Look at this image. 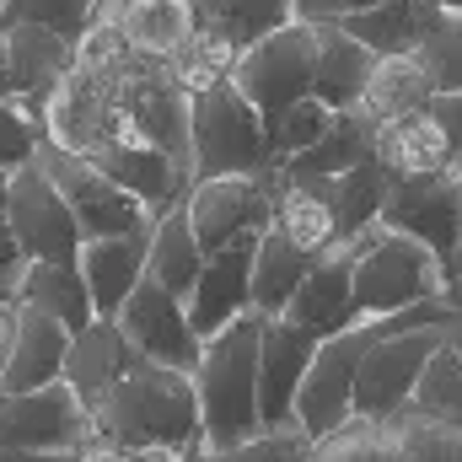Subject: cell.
Masks as SVG:
<instances>
[{
  "label": "cell",
  "mask_w": 462,
  "mask_h": 462,
  "mask_svg": "<svg viewBox=\"0 0 462 462\" xmlns=\"http://www.w3.org/2000/svg\"><path fill=\"white\" fill-rule=\"evenodd\" d=\"M145 231H118V236H81V253H76V269L87 280V296H92V312L97 318H114L124 307V296L140 285L145 274Z\"/></svg>",
  "instance_id": "21"
},
{
  "label": "cell",
  "mask_w": 462,
  "mask_h": 462,
  "mask_svg": "<svg viewBox=\"0 0 462 462\" xmlns=\"http://www.w3.org/2000/svg\"><path fill=\"white\" fill-rule=\"evenodd\" d=\"M0 43H5V65H11V81H16V103H27L32 114L43 118L49 92L60 87V76L70 70L76 60V43L38 27V22H16V27H0Z\"/></svg>",
  "instance_id": "20"
},
{
  "label": "cell",
  "mask_w": 462,
  "mask_h": 462,
  "mask_svg": "<svg viewBox=\"0 0 462 462\" xmlns=\"http://www.w3.org/2000/svg\"><path fill=\"white\" fill-rule=\"evenodd\" d=\"M441 345L462 360V274L447 280V318H441Z\"/></svg>",
  "instance_id": "42"
},
{
  "label": "cell",
  "mask_w": 462,
  "mask_h": 462,
  "mask_svg": "<svg viewBox=\"0 0 462 462\" xmlns=\"http://www.w3.org/2000/svg\"><path fill=\"white\" fill-rule=\"evenodd\" d=\"M87 156L114 178L124 194H134L151 216H162L167 205H178L189 194V183H194V172L178 156H167L162 145H145V140H97Z\"/></svg>",
  "instance_id": "14"
},
{
  "label": "cell",
  "mask_w": 462,
  "mask_h": 462,
  "mask_svg": "<svg viewBox=\"0 0 462 462\" xmlns=\"http://www.w3.org/2000/svg\"><path fill=\"white\" fill-rule=\"evenodd\" d=\"M92 436L124 447V452H140V447H205V430H199V398H194V382L189 371H172V365H156V360H129L114 376V387L92 403Z\"/></svg>",
  "instance_id": "1"
},
{
  "label": "cell",
  "mask_w": 462,
  "mask_h": 462,
  "mask_svg": "<svg viewBox=\"0 0 462 462\" xmlns=\"http://www.w3.org/2000/svg\"><path fill=\"white\" fill-rule=\"evenodd\" d=\"M5 334H11V312H0V355H5Z\"/></svg>",
  "instance_id": "48"
},
{
  "label": "cell",
  "mask_w": 462,
  "mask_h": 462,
  "mask_svg": "<svg viewBox=\"0 0 462 462\" xmlns=\"http://www.w3.org/2000/svg\"><path fill=\"white\" fill-rule=\"evenodd\" d=\"M65 349H70V328H65L60 318H49L43 307L16 301V307H11L5 355H0V393H27V387L60 382Z\"/></svg>",
  "instance_id": "16"
},
{
  "label": "cell",
  "mask_w": 462,
  "mask_h": 462,
  "mask_svg": "<svg viewBox=\"0 0 462 462\" xmlns=\"http://www.w3.org/2000/svg\"><path fill=\"white\" fill-rule=\"evenodd\" d=\"M129 462H183L178 447H140V452H129Z\"/></svg>",
  "instance_id": "46"
},
{
  "label": "cell",
  "mask_w": 462,
  "mask_h": 462,
  "mask_svg": "<svg viewBox=\"0 0 462 462\" xmlns=\"http://www.w3.org/2000/svg\"><path fill=\"white\" fill-rule=\"evenodd\" d=\"M92 441V409L70 382H43L27 393H0V447L22 452H81Z\"/></svg>",
  "instance_id": "8"
},
{
  "label": "cell",
  "mask_w": 462,
  "mask_h": 462,
  "mask_svg": "<svg viewBox=\"0 0 462 462\" xmlns=\"http://www.w3.org/2000/svg\"><path fill=\"white\" fill-rule=\"evenodd\" d=\"M318 27V65H312V97L318 103H328L334 114H345L360 103V87H365V76H371V65H376V54L360 43V38H349L339 22H312Z\"/></svg>",
  "instance_id": "25"
},
{
  "label": "cell",
  "mask_w": 462,
  "mask_h": 462,
  "mask_svg": "<svg viewBox=\"0 0 462 462\" xmlns=\"http://www.w3.org/2000/svg\"><path fill=\"white\" fill-rule=\"evenodd\" d=\"M280 183H285V178H280ZM307 183H318V189H323V199H328V210H334L339 236H355L360 226H371V221H376V210H382L387 167L371 156V162L349 167V172H339V178H307Z\"/></svg>",
  "instance_id": "32"
},
{
  "label": "cell",
  "mask_w": 462,
  "mask_h": 462,
  "mask_svg": "<svg viewBox=\"0 0 462 462\" xmlns=\"http://www.w3.org/2000/svg\"><path fill=\"white\" fill-rule=\"evenodd\" d=\"M134 360V349L129 339L118 334L114 318H92V323H81L76 334H70V349H65V382H70V393L92 409L108 387H114V376Z\"/></svg>",
  "instance_id": "22"
},
{
  "label": "cell",
  "mask_w": 462,
  "mask_h": 462,
  "mask_svg": "<svg viewBox=\"0 0 462 462\" xmlns=\"http://www.w3.org/2000/svg\"><path fill=\"white\" fill-rule=\"evenodd\" d=\"M447 280H452L447 263L409 231H393L382 221L355 231V269H349L355 318H387L414 301H430L447 291Z\"/></svg>",
  "instance_id": "3"
},
{
  "label": "cell",
  "mask_w": 462,
  "mask_h": 462,
  "mask_svg": "<svg viewBox=\"0 0 462 462\" xmlns=\"http://www.w3.org/2000/svg\"><path fill=\"white\" fill-rule=\"evenodd\" d=\"M312 457V436L291 420V425H258L231 447H189L183 462H307Z\"/></svg>",
  "instance_id": "34"
},
{
  "label": "cell",
  "mask_w": 462,
  "mask_h": 462,
  "mask_svg": "<svg viewBox=\"0 0 462 462\" xmlns=\"http://www.w3.org/2000/svg\"><path fill=\"white\" fill-rule=\"evenodd\" d=\"M118 22L124 43L151 60H178L194 43V5L189 0H97L92 22Z\"/></svg>",
  "instance_id": "19"
},
{
  "label": "cell",
  "mask_w": 462,
  "mask_h": 462,
  "mask_svg": "<svg viewBox=\"0 0 462 462\" xmlns=\"http://www.w3.org/2000/svg\"><path fill=\"white\" fill-rule=\"evenodd\" d=\"M92 5L97 0H0V27H16V22H38L60 38H81L92 27Z\"/></svg>",
  "instance_id": "38"
},
{
  "label": "cell",
  "mask_w": 462,
  "mask_h": 462,
  "mask_svg": "<svg viewBox=\"0 0 462 462\" xmlns=\"http://www.w3.org/2000/svg\"><path fill=\"white\" fill-rule=\"evenodd\" d=\"M371 156L387 167V178H430V172H457L462 167L452 140H447V124L430 114V103L376 124Z\"/></svg>",
  "instance_id": "18"
},
{
  "label": "cell",
  "mask_w": 462,
  "mask_h": 462,
  "mask_svg": "<svg viewBox=\"0 0 462 462\" xmlns=\"http://www.w3.org/2000/svg\"><path fill=\"white\" fill-rule=\"evenodd\" d=\"M409 403L425 409V414H436V420H447V425H462V360L447 345L430 349V360H425Z\"/></svg>",
  "instance_id": "36"
},
{
  "label": "cell",
  "mask_w": 462,
  "mask_h": 462,
  "mask_svg": "<svg viewBox=\"0 0 462 462\" xmlns=\"http://www.w3.org/2000/svg\"><path fill=\"white\" fill-rule=\"evenodd\" d=\"M76 462H129V452H124V447H108V441H97V436H92V441L76 452Z\"/></svg>",
  "instance_id": "44"
},
{
  "label": "cell",
  "mask_w": 462,
  "mask_h": 462,
  "mask_svg": "<svg viewBox=\"0 0 462 462\" xmlns=\"http://www.w3.org/2000/svg\"><path fill=\"white\" fill-rule=\"evenodd\" d=\"M436 16H441V0H376L345 16L339 27L349 38H360L371 54H414L420 38L436 27Z\"/></svg>",
  "instance_id": "28"
},
{
  "label": "cell",
  "mask_w": 462,
  "mask_h": 462,
  "mask_svg": "<svg viewBox=\"0 0 462 462\" xmlns=\"http://www.w3.org/2000/svg\"><path fill=\"white\" fill-rule=\"evenodd\" d=\"M38 167H43V178L60 189V199L70 205V216H76V226L81 236H118V231H145L156 216L134 199V194H124L114 178L92 162V156H76V151H65V145H54V140H43L38 145V156H32Z\"/></svg>",
  "instance_id": "6"
},
{
  "label": "cell",
  "mask_w": 462,
  "mask_h": 462,
  "mask_svg": "<svg viewBox=\"0 0 462 462\" xmlns=\"http://www.w3.org/2000/svg\"><path fill=\"white\" fill-rule=\"evenodd\" d=\"M38 145H43V118L16 97H0V167L16 172L22 162L38 156Z\"/></svg>",
  "instance_id": "39"
},
{
  "label": "cell",
  "mask_w": 462,
  "mask_h": 462,
  "mask_svg": "<svg viewBox=\"0 0 462 462\" xmlns=\"http://www.w3.org/2000/svg\"><path fill=\"white\" fill-rule=\"evenodd\" d=\"M371 140H376V124L360 114V108H345V114H334V124L323 129V140H312L307 151H296L291 162H280V178H285V183L339 178L349 167L371 162Z\"/></svg>",
  "instance_id": "26"
},
{
  "label": "cell",
  "mask_w": 462,
  "mask_h": 462,
  "mask_svg": "<svg viewBox=\"0 0 462 462\" xmlns=\"http://www.w3.org/2000/svg\"><path fill=\"white\" fill-rule=\"evenodd\" d=\"M199 269H205V247H199V236H194V226H189V210H183V199H178V205H167V210L151 221L145 274H151L162 291H172V296L189 301Z\"/></svg>",
  "instance_id": "27"
},
{
  "label": "cell",
  "mask_w": 462,
  "mask_h": 462,
  "mask_svg": "<svg viewBox=\"0 0 462 462\" xmlns=\"http://www.w3.org/2000/svg\"><path fill=\"white\" fill-rule=\"evenodd\" d=\"M312 65H318V27L291 16L285 27H274L269 38H258L253 49L231 60V81L269 118L296 97H312Z\"/></svg>",
  "instance_id": "5"
},
{
  "label": "cell",
  "mask_w": 462,
  "mask_h": 462,
  "mask_svg": "<svg viewBox=\"0 0 462 462\" xmlns=\"http://www.w3.org/2000/svg\"><path fill=\"white\" fill-rule=\"evenodd\" d=\"M430 97H436V92H430V76L420 70L414 54H376V65H371V76H365L355 108L371 118V124H387V118H398V114L425 108Z\"/></svg>",
  "instance_id": "29"
},
{
  "label": "cell",
  "mask_w": 462,
  "mask_h": 462,
  "mask_svg": "<svg viewBox=\"0 0 462 462\" xmlns=\"http://www.w3.org/2000/svg\"><path fill=\"white\" fill-rule=\"evenodd\" d=\"M457 178H462V167H457ZM452 274H462V242H457V263H452Z\"/></svg>",
  "instance_id": "49"
},
{
  "label": "cell",
  "mask_w": 462,
  "mask_h": 462,
  "mask_svg": "<svg viewBox=\"0 0 462 462\" xmlns=\"http://www.w3.org/2000/svg\"><path fill=\"white\" fill-rule=\"evenodd\" d=\"M430 114L447 124V140H452V151H457V162H462V92H436Z\"/></svg>",
  "instance_id": "43"
},
{
  "label": "cell",
  "mask_w": 462,
  "mask_h": 462,
  "mask_svg": "<svg viewBox=\"0 0 462 462\" xmlns=\"http://www.w3.org/2000/svg\"><path fill=\"white\" fill-rule=\"evenodd\" d=\"M382 462H462V425H447L414 403H398L376 420Z\"/></svg>",
  "instance_id": "24"
},
{
  "label": "cell",
  "mask_w": 462,
  "mask_h": 462,
  "mask_svg": "<svg viewBox=\"0 0 462 462\" xmlns=\"http://www.w3.org/2000/svg\"><path fill=\"white\" fill-rule=\"evenodd\" d=\"M414 60L430 76V92H462V11H447L441 5V16L420 38Z\"/></svg>",
  "instance_id": "37"
},
{
  "label": "cell",
  "mask_w": 462,
  "mask_h": 462,
  "mask_svg": "<svg viewBox=\"0 0 462 462\" xmlns=\"http://www.w3.org/2000/svg\"><path fill=\"white\" fill-rule=\"evenodd\" d=\"M441 5H447V11H462V0H441Z\"/></svg>",
  "instance_id": "50"
},
{
  "label": "cell",
  "mask_w": 462,
  "mask_h": 462,
  "mask_svg": "<svg viewBox=\"0 0 462 462\" xmlns=\"http://www.w3.org/2000/svg\"><path fill=\"white\" fill-rule=\"evenodd\" d=\"M307 462H382V452H376V420L349 414L345 425H334L328 436L312 441V457Z\"/></svg>",
  "instance_id": "40"
},
{
  "label": "cell",
  "mask_w": 462,
  "mask_h": 462,
  "mask_svg": "<svg viewBox=\"0 0 462 462\" xmlns=\"http://www.w3.org/2000/svg\"><path fill=\"white\" fill-rule=\"evenodd\" d=\"M0 97H16V81H11V65H5V43H0Z\"/></svg>",
  "instance_id": "47"
},
{
  "label": "cell",
  "mask_w": 462,
  "mask_h": 462,
  "mask_svg": "<svg viewBox=\"0 0 462 462\" xmlns=\"http://www.w3.org/2000/svg\"><path fill=\"white\" fill-rule=\"evenodd\" d=\"M16 301L43 307V312H49V318H60L70 334H76L81 323H92V318H97V312H92V296H87V280H81V269H76V263H27Z\"/></svg>",
  "instance_id": "31"
},
{
  "label": "cell",
  "mask_w": 462,
  "mask_h": 462,
  "mask_svg": "<svg viewBox=\"0 0 462 462\" xmlns=\"http://www.w3.org/2000/svg\"><path fill=\"white\" fill-rule=\"evenodd\" d=\"M349 269H355V236H334L301 274V285L291 291L285 312L296 328H307L312 339H328L355 323V301H349Z\"/></svg>",
  "instance_id": "13"
},
{
  "label": "cell",
  "mask_w": 462,
  "mask_h": 462,
  "mask_svg": "<svg viewBox=\"0 0 462 462\" xmlns=\"http://www.w3.org/2000/svg\"><path fill=\"white\" fill-rule=\"evenodd\" d=\"M114 323L140 360H156V365H172V371H194L199 365L205 339L189 323V301L162 291L151 274H140V285L124 296V307L114 312Z\"/></svg>",
  "instance_id": "12"
},
{
  "label": "cell",
  "mask_w": 462,
  "mask_h": 462,
  "mask_svg": "<svg viewBox=\"0 0 462 462\" xmlns=\"http://www.w3.org/2000/svg\"><path fill=\"white\" fill-rule=\"evenodd\" d=\"M258 323L263 312L231 318L221 334H210L199 349V365L189 371L199 398V430L205 447H231L247 430H258Z\"/></svg>",
  "instance_id": "2"
},
{
  "label": "cell",
  "mask_w": 462,
  "mask_h": 462,
  "mask_svg": "<svg viewBox=\"0 0 462 462\" xmlns=\"http://www.w3.org/2000/svg\"><path fill=\"white\" fill-rule=\"evenodd\" d=\"M376 221L393 231H409L414 242H425L447 274L457 263V242H462V178L457 172H430V178H387L382 210Z\"/></svg>",
  "instance_id": "10"
},
{
  "label": "cell",
  "mask_w": 462,
  "mask_h": 462,
  "mask_svg": "<svg viewBox=\"0 0 462 462\" xmlns=\"http://www.w3.org/2000/svg\"><path fill=\"white\" fill-rule=\"evenodd\" d=\"M334 124V108L328 103H318V97H296V103H285L280 114L263 118V140H269V156H274V167L280 162H291L296 151H307L312 140H323V129Z\"/></svg>",
  "instance_id": "35"
},
{
  "label": "cell",
  "mask_w": 462,
  "mask_h": 462,
  "mask_svg": "<svg viewBox=\"0 0 462 462\" xmlns=\"http://www.w3.org/2000/svg\"><path fill=\"white\" fill-rule=\"evenodd\" d=\"M269 226L285 231L296 247H307V253H323L339 226H334V210H328V199H323V189L318 183H280V194H274V210H269Z\"/></svg>",
  "instance_id": "33"
},
{
  "label": "cell",
  "mask_w": 462,
  "mask_h": 462,
  "mask_svg": "<svg viewBox=\"0 0 462 462\" xmlns=\"http://www.w3.org/2000/svg\"><path fill=\"white\" fill-rule=\"evenodd\" d=\"M189 167L194 178H221V172H269V140L263 114L236 92V81L221 76L189 97Z\"/></svg>",
  "instance_id": "4"
},
{
  "label": "cell",
  "mask_w": 462,
  "mask_h": 462,
  "mask_svg": "<svg viewBox=\"0 0 462 462\" xmlns=\"http://www.w3.org/2000/svg\"><path fill=\"white\" fill-rule=\"evenodd\" d=\"M5 226L16 236V247L27 253V263H76V253H81V226L38 162H22L11 172Z\"/></svg>",
  "instance_id": "11"
},
{
  "label": "cell",
  "mask_w": 462,
  "mask_h": 462,
  "mask_svg": "<svg viewBox=\"0 0 462 462\" xmlns=\"http://www.w3.org/2000/svg\"><path fill=\"white\" fill-rule=\"evenodd\" d=\"M189 5H194V32L226 60L291 22V0H189Z\"/></svg>",
  "instance_id": "23"
},
{
  "label": "cell",
  "mask_w": 462,
  "mask_h": 462,
  "mask_svg": "<svg viewBox=\"0 0 462 462\" xmlns=\"http://www.w3.org/2000/svg\"><path fill=\"white\" fill-rule=\"evenodd\" d=\"M312 258H318V253L296 247L285 231H274V226L258 231V242H253V312L280 318V312H285V301H291V291L301 285V274H307V263H312Z\"/></svg>",
  "instance_id": "30"
},
{
  "label": "cell",
  "mask_w": 462,
  "mask_h": 462,
  "mask_svg": "<svg viewBox=\"0 0 462 462\" xmlns=\"http://www.w3.org/2000/svg\"><path fill=\"white\" fill-rule=\"evenodd\" d=\"M274 194H280V167H269L258 178L253 172H221V178H194L183 194V210H189V226L199 236V247L216 253L236 236H258L269 226Z\"/></svg>",
  "instance_id": "7"
},
{
  "label": "cell",
  "mask_w": 462,
  "mask_h": 462,
  "mask_svg": "<svg viewBox=\"0 0 462 462\" xmlns=\"http://www.w3.org/2000/svg\"><path fill=\"white\" fill-rule=\"evenodd\" d=\"M253 242L258 236H236L226 247L205 253V269L189 291V323L199 339L221 334L231 318H242L253 307Z\"/></svg>",
  "instance_id": "17"
},
{
  "label": "cell",
  "mask_w": 462,
  "mask_h": 462,
  "mask_svg": "<svg viewBox=\"0 0 462 462\" xmlns=\"http://www.w3.org/2000/svg\"><path fill=\"white\" fill-rule=\"evenodd\" d=\"M318 339L296 328L291 318L258 323V425H291L296 420V387L312 360Z\"/></svg>",
  "instance_id": "15"
},
{
  "label": "cell",
  "mask_w": 462,
  "mask_h": 462,
  "mask_svg": "<svg viewBox=\"0 0 462 462\" xmlns=\"http://www.w3.org/2000/svg\"><path fill=\"white\" fill-rule=\"evenodd\" d=\"M441 345V323H420V328H393V334H376L360 365H355V387H349V409L360 420H382L393 414L398 403H409L430 349Z\"/></svg>",
  "instance_id": "9"
},
{
  "label": "cell",
  "mask_w": 462,
  "mask_h": 462,
  "mask_svg": "<svg viewBox=\"0 0 462 462\" xmlns=\"http://www.w3.org/2000/svg\"><path fill=\"white\" fill-rule=\"evenodd\" d=\"M365 5H376V0H291V16L296 22H345Z\"/></svg>",
  "instance_id": "41"
},
{
  "label": "cell",
  "mask_w": 462,
  "mask_h": 462,
  "mask_svg": "<svg viewBox=\"0 0 462 462\" xmlns=\"http://www.w3.org/2000/svg\"><path fill=\"white\" fill-rule=\"evenodd\" d=\"M0 462H76V452H22V447H0Z\"/></svg>",
  "instance_id": "45"
}]
</instances>
